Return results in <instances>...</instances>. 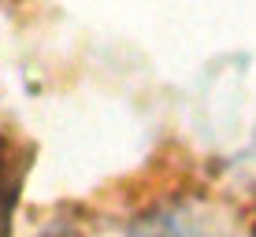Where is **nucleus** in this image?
Returning a JSON list of instances; mask_svg holds the SVG:
<instances>
[{
	"mask_svg": "<svg viewBox=\"0 0 256 237\" xmlns=\"http://www.w3.org/2000/svg\"><path fill=\"white\" fill-rule=\"evenodd\" d=\"M8 204H12V163H8L4 148H0V230H4Z\"/></svg>",
	"mask_w": 256,
	"mask_h": 237,
	"instance_id": "f257e3e1",
	"label": "nucleus"
}]
</instances>
